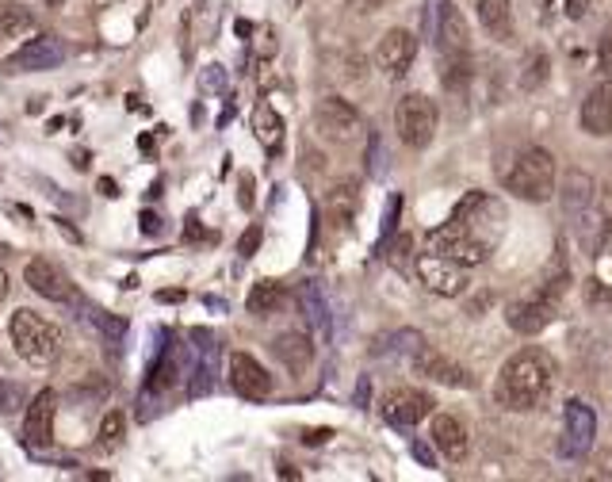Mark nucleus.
Wrapping results in <instances>:
<instances>
[{
	"mask_svg": "<svg viewBox=\"0 0 612 482\" xmlns=\"http://www.w3.org/2000/svg\"><path fill=\"white\" fill-rule=\"evenodd\" d=\"M256 246H261V227H249L246 234H241L237 249H241V256H253V253H256Z\"/></svg>",
	"mask_w": 612,
	"mask_h": 482,
	"instance_id": "c85d7f7f",
	"label": "nucleus"
},
{
	"mask_svg": "<svg viewBox=\"0 0 612 482\" xmlns=\"http://www.w3.org/2000/svg\"><path fill=\"white\" fill-rule=\"evenodd\" d=\"M329 437H333V429H306V432H302L306 444H326Z\"/></svg>",
	"mask_w": 612,
	"mask_h": 482,
	"instance_id": "473e14b6",
	"label": "nucleus"
},
{
	"mask_svg": "<svg viewBox=\"0 0 612 482\" xmlns=\"http://www.w3.org/2000/svg\"><path fill=\"white\" fill-rule=\"evenodd\" d=\"M547 80V54L536 51V54H528L524 58V73H521V88L524 92H536L540 85Z\"/></svg>",
	"mask_w": 612,
	"mask_h": 482,
	"instance_id": "a878e982",
	"label": "nucleus"
},
{
	"mask_svg": "<svg viewBox=\"0 0 612 482\" xmlns=\"http://www.w3.org/2000/svg\"><path fill=\"white\" fill-rule=\"evenodd\" d=\"M437 46H440V58H471V31H467V20L459 15V8L452 5V0L440 5Z\"/></svg>",
	"mask_w": 612,
	"mask_h": 482,
	"instance_id": "f8f14e48",
	"label": "nucleus"
},
{
	"mask_svg": "<svg viewBox=\"0 0 612 482\" xmlns=\"http://www.w3.org/2000/svg\"><path fill=\"white\" fill-rule=\"evenodd\" d=\"M123 429H126L123 413H119V410H111V413L104 417V422H100V448H104V452H111V448H119Z\"/></svg>",
	"mask_w": 612,
	"mask_h": 482,
	"instance_id": "bb28decb",
	"label": "nucleus"
},
{
	"mask_svg": "<svg viewBox=\"0 0 612 482\" xmlns=\"http://www.w3.org/2000/svg\"><path fill=\"white\" fill-rule=\"evenodd\" d=\"M283 302H287L283 283H276V280H261V283H256L253 292H249L246 307H249V314H256V318H268V314H276Z\"/></svg>",
	"mask_w": 612,
	"mask_h": 482,
	"instance_id": "5701e85b",
	"label": "nucleus"
},
{
	"mask_svg": "<svg viewBox=\"0 0 612 482\" xmlns=\"http://www.w3.org/2000/svg\"><path fill=\"white\" fill-rule=\"evenodd\" d=\"M31 31H35V20H31L23 8H15V5H5V8H0V35L20 39V35H31Z\"/></svg>",
	"mask_w": 612,
	"mask_h": 482,
	"instance_id": "393cba45",
	"label": "nucleus"
},
{
	"mask_svg": "<svg viewBox=\"0 0 612 482\" xmlns=\"http://www.w3.org/2000/svg\"><path fill=\"white\" fill-rule=\"evenodd\" d=\"M432 448L444 456V459H452V463H459V459H467V452H471V440H467V429L459 425V417H452V413H437L432 417Z\"/></svg>",
	"mask_w": 612,
	"mask_h": 482,
	"instance_id": "f3484780",
	"label": "nucleus"
},
{
	"mask_svg": "<svg viewBox=\"0 0 612 482\" xmlns=\"http://www.w3.org/2000/svg\"><path fill=\"white\" fill-rule=\"evenodd\" d=\"M348 5L357 8V12H376V8L383 5V0H348Z\"/></svg>",
	"mask_w": 612,
	"mask_h": 482,
	"instance_id": "72a5a7b5",
	"label": "nucleus"
},
{
	"mask_svg": "<svg viewBox=\"0 0 612 482\" xmlns=\"http://www.w3.org/2000/svg\"><path fill=\"white\" fill-rule=\"evenodd\" d=\"M357 207H360V184L357 181H341L326 196V218L333 222L337 230H345L348 222L357 218Z\"/></svg>",
	"mask_w": 612,
	"mask_h": 482,
	"instance_id": "aec40b11",
	"label": "nucleus"
},
{
	"mask_svg": "<svg viewBox=\"0 0 612 482\" xmlns=\"http://www.w3.org/2000/svg\"><path fill=\"white\" fill-rule=\"evenodd\" d=\"M502 227H505L502 207H497L490 196L475 191V196H467L456 207L444 227H437L429 234L425 246L432 253H444V256H452V261L475 268L494 253L497 237H502Z\"/></svg>",
	"mask_w": 612,
	"mask_h": 482,
	"instance_id": "f257e3e1",
	"label": "nucleus"
},
{
	"mask_svg": "<svg viewBox=\"0 0 612 482\" xmlns=\"http://www.w3.org/2000/svg\"><path fill=\"white\" fill-rule=\"evenodd\" d=\"M8 333H12L15 352H20L23 360H31V364L54 360L58 348H61V333L42 314H35V311H15Z\"/></svg>",
	"mask_w": 612,
	"mask_h": 482,
	"instance_id": "39448f33",
	"label": "nucleus"
},
{
	"mask_svg": "<svg viewBox=\"0 0 612 482\" xmlns=\"http://www.w3.org/2000/svg\"><path fill=\"white\" fill-rule=\"evenodd\" d=\"M61 61H66V46L54 35H35L5 61V70L8 73H46V70H58Z\"/></svg>",
	"mask_w": 612,
	"mask_h": 482,
	"instance_id": "6e6552de",
	"label": "nucleus"
},
{
	"mask_svg": "<svg viewBox=\"0 0 612 482\" xmlns=\"http://www.w3.org/2000/svg\"><path fill=\"white\" fill-rule=\"evenodd\" d=\"M142 230H146V234H157V230H161L157 215H142Z\"/></svg>",
	"mask_w": 612,
	"mask_h": 482,
	"instance_id": "c9c22d12",
	"label": "nucleus"
},
{
	"mask_svg": "<svg viewBox=\"0 0 612 482\" xmlns=\"http://www.w3.org/2000/svg\"><path fill=\"white\" fill-rule=\"evenodd\" d=\"M8 292H12V280H8V272H5V268H0V302H5V299H8Z\"/></svg>",
	"mask_w": 612,
	"mask_h": 482,
	"instance_id": "e433bc0d",
	"label": "nucleus"
},
{
	"mask_svg": "<svg viewBox=\"0 0 612 482\" xmlns=\"http://www.w3.org/2000/svg\"><path fill=\"white\" fill-rule=\"evenodd\" d=\"M413 58H417V39L410 35L406 27L386 31V35L379 39V46H376V66H379V73H386L391 80L406 77L413 70Z\"/></svg>",
	"mask_w": 612,
	"mask_h": 482,
	"instance_id": "1a4fd4ad",
	"label": "nucleus"
},
{
	"mask_svg": "<svg viewBox=\"0 0 612 482\" xmlns=\"http://www.w3.org/2000/svg\"><path fill=\"white\" fill-rule=\"evenodd\" d=\"M23 280H27V287L35 295H42V299H54V302H61V299H73V287H70V276L61 272L54 261H46V256H35L27 268H23Z\"/></svg>",
	"mask_w": 612,
	"mask_h": 482,
	"instance_id": "2eb2a0df",
	"label": "nucleus"
},
{
	"mask_svg": "<svg viewBox=\"0 0 612 482\" xmlns=\"http://www.w3.org/2000/svg\"><path fill=\"white\" fill-rule=\"evenodd\" d=\"M413 272H417V280H422L432 295L456 299V295L467 292V264L452 261V256H444V253L425 249V253L413 261Z\"/></svg>",
	"mask_w": 612,
	"mask_h": 482,
	"instance_id": "0eeeda50",
	"label": "nucleus"
},
{
	"mask_svg": "<svg viewBox=\"0 0 612 482\" xmlns=\"http://www.w3.org/2000/svg\"><path fill=\"white\" fill-rule=\"evenodd\" d=\"M253 131H256V138H261V146L280 150V142H283V119L276 116V107H272V104H256V111H253Z\"/></svg>",
	"mask_w": 612,
	"mask_h": 482,
	"instance_id": "b1692460",
	"label": "nucleus"
},
{
	"mask_svg": "<svg viewBox=\"0 0 612 482\" xmlns=\"http://www.w3.org/2000/svg\"><path fill=\"white\" fill-rule=\"evenodd\" d=\"M478 23L494 39H513V5L509 0H478Z\"/></svg>",
	"mask_w": 612,
	"mask_h": 482,
	"instance_id": "4be33fe9",
	"label": "nucleus"
},
{
	"mask_svg": "<svg viewBox=\"0 0 612 482\" xmlns=\"http://www.w3.org/2000/svg\"><path fill=\"white\" fill-rule=\"evenodd\" d=\"M593 440V413L586 402H570L567 406V429H562V452L582 456Z\"/></svg>",
	"mask_w": 612,
	"mask_h": 482,
	"instance_id": "6ab92c4d",
	"label": "nucleus"
},
{
	"mask_svg": "<svg viewBox=\"0 0 612 482\" xmlns=\"http://www.w3.org/2000/svg\"><path fill=\"white\" fill-rule=\"evenodd\" d=\"M505 191L528 203H547L555 196V157L540 146L521 150L517 161L505 169Z\"/></svg>",
	"mask_w": 612,
	"mask_h": 482,
	"instance_id": "7ed1b4c3",
	"label": "nucleus"
},
{
	"mask_svg": "<svg viewBox=\"0 0 612 482\" xmlns=\"http://www.w3.org/2000/svg\"><path fill=\"white\" fill-rule=\"evenodd\" d=\"M413 372H417V375H425V379L448 383V387H467V383H471L459 364L444 360L440 352H437V348H429V345H425V348H422V352H417V357H413Z\"/></svg>",
	"mask_w": 612,
	"mask_h": 482,
	"instance_id": "a211bd4d",
	"label": "nucleus"
},
{
	"mask_svg": "<svg viewBox=\"0 0 612 482\" xmlns=\"http://www.w3.org/2000/svg\"><path fill=\"white\" fill-rule=\"evenodd\" d=\"M552 383H555V364L543 348H521L517 357H509L502 375H497V402L513 413H524V410H536L540 402L552 394Z\"/></svg>",
	"mask_w": 612,
	"mask_h": 482,
	"instance_id": "f03ea898",
	"label": "nucleus"
},
{
	"mask_svg": "<svg viewBox=\"0 0 612 482\" xmlns=\"http://www.w3.org/2000/svg\"><path fill=\"white\" fill-rule=\"evenodd\" d=\"M562 292H567V272H555V276L547 280L536 295H528V299H521V302H513V307L505 311V321H509V326L517 329V333L536 337L540 329H547V326L555 321Z\"/></svg>",
	"mask_w": 612,
	"mask_h": 482,
	"instance_id": "20e7f679",
	"label": "nucleus"
},
{
	"mask_svg": "<svg viewBox=\"0 0 612 482\" xmlns=\"http://www.w3.org/2000/svg\"><path fill=\"white\" fill-rule=\"evenodd\" d=\"M54 417H58V391H39L23 413V437L31 448H46L54 440Z\"/></svg>",
	"mask_w": 612,
	"mask_h": 482,
	"instance_id": "9b49d317",
	"label": "nucleus"
},
{
	"mask_svg": "<svg viewBox=\"0 0 612 482\" xmlns=\"http://www.w3.org/2000/svg\"><path fill=\"white\" fill-rule=\"evenodd\" d=\"M394 126H398V138L406 142L410 150H425L432 134H437V104L422 92L402 96L394 107Z\"/></svg>",
	"mask_w": 612,
	"mask_h": 482,
	"instance_id": "423d86ee",
	"label": "nucleus"
},
{
	"mask_svg": "<svg viewBox=\"0 0 612 482\" xmlns=\"http://www.w3.org/2000/svg\"><path fill=\"white\" fill-rule=\"evenodd\" d=\"M230 387L249 398V402H261L272 394V375L261 367V360H253L249 352H234L230 357Z\"/></svg>",
	"mask_w": 612,
	"mask_h": 482,
	"instance_id": "ddd939ff",
	"label": "nucleus"
},
{
	"mask_svg": "<svg viewBox=\"0 0 612 482\" xmlns=\"http://www.w3.org/2000/svg\"><path fill=\"white\" fill-rule=\"evenodd\" d=\"M598 66H601V73L605 77H612V31L601 39V46H598Z\"/></svg>",
	"mask_w": 612,
	"mask_h": 482,
	"instance_id": "c756f323",
	"label": "nucleus"
},
{
	"mask_svg": "<svg viewBox=\"0 0 612 482\" xmlns=\"http://www.w3.org/2000/svg\"><path fill=\"white\" fill-rule=\"evenodd\" d=\"M582 126L593 138L612 134V77L601 80L598 88H589V96L582 100Z\"/></svg>",
	"mask_w": 612,
	"mask_h": 482,
	"instance_id": "dca6fc26",
	"label": "nucleus"
},
{
	"mask_svg": "<svg viewBox=\"0 0 612 482\" xmlns=\"http://www.w3.org/2000/svg\"><path fill=\"white\" fill-rule=\"evenodd\" d=\"M589 0H567V20H586Z\"/></svg>",
	"mask_w": 612,
	"mask_h": 482,
	"instance_id": "2f4dec72",
	"label": "nucleus"
},
{
	"mask_svg": "<svg viewBox=\"0 0 612 482\" xmlns=\"http://www.w3.org/2000/svg\"><path fill=\"white\" fill-rule=\"evenodd\" d=\"M92 321H96V326H100L107 337H123V329H126V321L111 318V314H104V311H92Z\"/></svg>",
	"mask_w": 612,
	"mask_h": 482,
	"instance_id": "cd10ccee",
	"label": "nucleus"
},
{
	"mask_svg": "<svg viewBox=\"0 0 612 482\" xmlns=\"http://www.w3.org/2000/svg\"><path fill=\"white\" fill-rule=\"evenodd\" d=\"M272 352H276L280 364L292 367V372H302V367L314 360V345L306 341L302 333H280L276 341H272Z\"/></svg>",
	"mask_w": 612,
	"mask_h": 482,
	"instance_id": "412c9836",
	"label": "nucleus"
},
{
	"mask_svg": "<svg viewBox=\"0 0 612 482\" xmlns=\"http://www.w3.org/2000/svg\"><path fill=\"white\" fill-rule=\"evenodd\" d=\"M586 299L589 302H612V292H608V287H601V280H589V287H586Z\"/></svg>",
	"mask_w": 612,
	"mask_h": 482,
	"instance_id": "7c9ffc66",
	"label": "nucleus"
},
{
	"mask_svg": "<svg viewBox=\"0 0 612 482\" xmlns=\"http://www.w3.org/2000/svg\"><path fill=\"white\" fill-rule=\"evenodd\" d=\"M318 131L333 138V142H352L360 134V116H357V107L345 104V100H337V96H329V100H321L318 104Z\"/></svg>",
	"mask_w": 612,
	"mask_h": 482,
	"instance_id": "4468645a",
	"label": "nucleus"
},
{
	"mask_svg": "<svg viewBox=\"0 0 612 482\" xmlns=\"http://www.w3.org/2000/svg\"><path fill=\"white\" fill-rule=\"evenodd\" d=\"M432 394L425 391H417V387H394V391H386L383 402H379V410L386 422H394V425H417V422H425V417L432 413Z\"/></svg>",
	"mask_w": 612,
	"mask_h": 482,
	"instance_id": "9d476101",
	"label": "nucleus"
},
{
	"mask_svg": "<svg viewBox=\"0 0 612 482\" xmlns=\"http://www.w3.org/2000/svg\"><path fill=\"white\" fill-rule=\"evenodd\" d=\"M241 203H246V207H253V181H249V176H246V181H241Z\"/></svg>",
	"mask_w": 612,
	"mask_h": 482,
	"instance_id": "f704fd0d",
	"label": "nucleus"
},
{
	"mask_svg": "<svg viewBox=\"0 0 612 482\" xmlns=\"http://www.w3.org/2000/svg\"><path fill=\"white\" fill-rule=\"evenodd\" d=\"M100 191H104V196H119V191H116V181H100Z\"/></svg>",
	"mask_w": 612,
	"mask_h": 482,
	"instance_id": "4c0bfd02",
	"label": "nucleus"
}]
</instances>
